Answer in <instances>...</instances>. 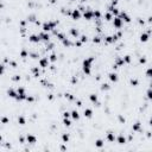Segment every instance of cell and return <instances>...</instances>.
<instances>
[{"mask_svg": "<svg viewBox=\"0 0 152 152\" xmlns=\"http://www.w3.org/2000/svg\"><path fill=\"white\" fill-rule=\"evenodd\" d=\"M96 62V57L94 55H90V56H87L82 59L81 62V69L82 71L86 74V75H91L93 72V66H94V63Z\"/></svg>", "mask_w": 152, "mask_h": 152, "instance_id": "6da1fadb", "label": "cell"}, {"mask_svg": "<svg viewBox=\"0 0 152 152\" xmlns=\"http://www.w3.org/2000/svg\"><path fill=\"white\" fill-rule=\"evenodd\" d=\"M59 25V20L58 19H49V20H44L42 24V31L44 32H51L52 30H55L57 26Z\"/></svg>", "mask_w": 152, "mask_h": 152, "instance_id": "7a4b0ae2", "label": "cell"}, {"mask_svg": "<svg viewBox=\"0 0 152 152\" xmlns=\"http://www.w3.org/2000/svg\"><path fill=\"white\" fill-rule=\"evenodd\" d=\"M14 87H15L17 93H18V95H17V97L14 100L15 101H25L26 97H27V89H26V87L21 86V84H17Z\"/></svg>", "mask_w": 152, "mask_h": 152, "instance_id": "3957f363", "label": "cell"}, {"mask_svg": "<svg viewBox=\"0 0 152 152\" xmlns=\"http://www.w3.org/2000/svg\"><path fill=\"white\" fill-rule=\"evenodd\" d=\"M119 74H118V71H114V70H110L108 74H107V80L112 83V84H115V83H118L119 82Z\"/></svg>", "mask_w": 152, "mask_h": 152, "instance_id": "277c9868", "label": "cell"}, {"mask_svg": "<svg viewBox=\"0 0 152 152\" xmlns=\"http://www.w3.org/2000/svg\"><path fill=\"white\" fill-rule=\"evenodd\" d=\"M104 139L108 144H115V140H116V133L112 129L107 131L106 134H104Z\"/></svg>", "mask_w": 152, "mask_h": 152, "instance_id": "5b68a950", "label": "cell"}, {"mask_svg": "<svg viewBox=\"0 0 152 152\" xmlns=\"http://www.w3.org/2000/svg\"><path fill=\"white\" fill-rule=\"evenodd\" d=\"M132 131L134 132V133H142L144 132V125H142V122L140 121V120H135L133 124H132Z\"/></svg>", "mask_w": 152, "mask_h": 152, "instance_id": "8992f818", "label": "cell"}, {"mask_svg": "<svg viewBox=\"0 0 152 152\" xmlns=\"http://www.w3.org/2000/svg\"><path fill=\"white\" fill-rule=\"evenodd\" d=\"M124 20L118 15V17H114L113 18V20H112V25H113V27L115 28V30H121L122 28V26H124Z\"/></svg>", "mask_w": 152, "mask_h": 152, "instance_id": "52a82bcc", "label": "cell"}, {"mask_svg": "<svg viewBox=\"0 0 152 152\" xmlns=\"http://www.w3.org/2000/svg\"><path fill=\"white\" fill-rule=\"evenodd\" d=\"M30 72H31V75H32L33 77H36V78H39V77L42 76V68H40L38 64H36V65H32V66L30 68Z\"/></svg>", "mask_w": 152, "mask_h": 152, "instance_id": "ba28073f", "label": "cell"}, {"mask_svg": "<svg viewBox=\"0 0 152 152\" xmlns=\"http://www.w3.org/2000/svg\"><path fill=\"white\" fill-rule=\"evenodd\" d=\"M81 114H82V116L86 118V119H91V118L94 116V108H93L91 106H88V107H86V108L81 112Z\"/></svg>", "mask_w": 152, "mask_h": 152, "instance_id": "9c48e42d", "label": "cell"}, {"mask_svg": "<svg viewBox=\"0 0 152 152\" xmlns=\"http://www.w3.org/2000/svg\"><path fill=\"white\" fill-rule=\"evenodd\" d=\"M50 64H51V63H50L48 56H43V57H40V58L38 59V65H39L42 69H46V68H49Z\"/></svg>", "mask_w": 152, "mask_h": 152, "instance_id": "30bf717a", "label": "cell"}, {"mask_svg": "<svg viewBox=\"0 0 152 152\" xmlns=\"http://www.w3.org/2000/svg\"><path fill=\"white\" fill-rule=\"evenodd\" d=\"M25 135H26V141H27V144H30V145H36V144L38 142V137H37V134H34V133H26Z\"/></svg>", "mask_w": 152, "mask_h": 152, "instance_id": "8fae6325", "label": "cell"}, {"mask_svg": "<svg viewBox=\"0 0 152 152\" xmlns=\"http://www.w3.org/2000/svg\"><path fill=\"white\" fill-rule=\"evenodd\" d=\"M115 142H116L118 145H120V146L126 145V144H127V135L124 134V133H118V134H116V140H115Z\"/></svg>", "mask_w": 152, "mask_h": 152, "instance_id": "7c38bea8", "label": "cell"}, {"mask_svg": "<svg viewBox=\"0 0 152 152\" xmlns=\"http://www.w3.org/2000/svg\"><path fill=\"white\" fill-rule=\"evenodd\" d=\"M112 87H113V84H112L108 80L102 81V82L100 83V86H99V88H100L101 91H109V90L112 89Z\"/></svg>", "mask_w": 152, "mask_h": 152, "instance_id": "4fadbf2b", "label": "cell"}, {"mask_svg": "<svg viewBox=\"0 0 152 152\" xmlns=\"http://www.w3.org/2000/svg\"><path fill=\"white\" fill-rule=\"evenodd\" d=\"M119 17L124 20V23H125V24H129V23L132 21V17H131V14H129L127 11H120Z\"/></svg>", "mask_w": 152, "mask_h": 152, "instance_id": "5bb4252c", "label": "cell"}, {"mask_svg": "<svg viewBox=\"0 0 152 152\" xmlns=\"http://www.w3.org/2000/svg\"><path fill=\"white\" fill-rule=\"evenodd\" d=\"M68 34H69V37H71L72 39H78L80 36H81V32H80V30L76 28V27H70V28L68 30Z\"/></svg>", "mask_w": 152, "mask_h": 152, "instance_id": "9a60e30c", "label": "cell"}, {"mask_svg": "<svg viewBox=\"0 0 152 152\" xmlns=\"http://www.w3.org/2000/svg\"><path fill=\"white\" fill-rule=\"evenodd\" d=\"M82 18L84 19V20H93L94 19V10H91V8H87L83 13H82Z\"/></svg>", "mask_w": 152, "mask_h": 152, "instance_id": "2e32d148", "label": "cell"}, {"mask_svg": "<svg viewBox=\"0 0 152 152\" xmlns=\"http://www.w3.org/2000/svg\"><path fill=\"white\" fill-rule=\"evenodd\" d=\"M70 18H71L72 20H80V19H82V12H81L77 7H75V8H72V11H71Z\"/></svg>", "mask_w": 152, "mask_h": 152, "instance_id": "e0dca14e", "label": "cell"}, {"mask_svg": "<svg viewBox=\"0 0 152 152\" xmlns=\"http://www.w3.org/2000/svg\"><path fill=\"white\" fill-rule=\"evenodd\" d=\"M70 112H71V119L74 121H78L82 118V114H81V112L78 110L77 107H74L72 109H70Z\"/></svg>", "mask_w": 152, "mask_h": 152, "instance_id": "ac0fdd59", "label": "cell"}, {"mask_svg": "<svg viewBox=\"0 0 152 152\" xmlns=\"http://www.w3.org/2000/svg\"><path fill=\"white\" fill-rule=\"evenodd\" d=\"M39 37H40V40L43 43H48V42H50L52 39L51 33L50 32H44V31H40L39 32Z\"/></svg>", "mask_w": 152, "mask_h": 152, "instance_id": "d6986e66", "label": "cell"}, {"mask_svg": "<svg viewBox=\"0 0 152 152\" xmlns=\"http://www.w3.org/2000/svg\"><path fill=\"white\" fill-rule=\"evenodd\" d=\"M27 39H28V42H30L31 44H38V43L42 42V40H40V37H39V33H31V34L27 37Z\"/></svg>", "mask_w": 152, "mask_h": 152, "instance_id": "ffe728a7", "label": "cell"}, {"mask_svg": "<svg viewBox=\"0 0 152 152\" xmlns=\"http://www.w3.org/2000/svg\"><path fill=\"white\" fill-rule=\"evenodd\" d=\"M150 38H151V34L150 33H147L145 30L144 31H141L140 33H139V40L141 42V43H147L148 40H150Z\"/></svg>", "mask_w": 152, "mask_h": 152, "instance_id": "44dd1931", "label": "cell"}, {"mask_svg": "<svg viewBox=\"0 0 152 152\" xmlns=\"http://www.w3.org/2000/svg\"><path fill=\"white\" fill-rule=\"evenodd\" d=\"M71 140V134L68 132V131H64L62 134H61V141L63 144H69Z\"/></svg>", "mask_w": 152, "mask_h": 152, "instance_id": "7402d4cb", "label": "cell"}, {"mask_svg": "<svg viewBox=\"0 0 152 152\" xmlns=\"http://www.w3.org/2000/svg\"><path fill=\"white\" fill-rule=\"evenodd\" d=\"M128 83H129V86H132V87H138V86L141 83V81H140V78H139L138 76H131V77L128 78Z\"/></svg>", "mask_w": 152, "mask_h": 152, "instance_id": "603a6c76", "label": "cell"}, {"mask_svg": "<svg viewBox=\"0 0 152 152\" xmlns=\"http://www.w3.org/2000/svg\"><path fill=\"white\" fill-rule=\"evenodd\" d=\"M17 124H19L20 126H25L27 124V116L25 114H19L17 116Z\"/></svg>", "mask_w": 152, "mask_h": 152, "instance_id": "cb8c5ba5", "label": "cell"}, {"mask_svg": "<svg viewBox=\"0 0 152 152\" xmlns=\"http://www.w3.org/2000/svg\"><path fill=\"white\" fill-rule=\"evenodd\" d=\"M64 97H65L68 101L74 102V103H75V101L77 100V96H76L74 93H71V91H65V93H64Z\"/></svg>", "mask_w": 152, "mask_h": 152, "instance_id": "d4e9b609", "label": "cell"}, {"mask_svg": "<svg viewBox=\"0 0 152 152\" xmlns=\"http://www.w3.org/2000/svg\"><path fill=\"white\" fill-rule=\"evenodd\" d=\"M48 57H49V61H50L51 64H52V63H57V61H58V55H57L56 51H51V52L48 55Z\"/></svg>", "mask_w": 152, "mask_h": 152, "instance_id": "484cf974", "label": "cell"}, {"mask_svg": "<svg viewBox=\"0 0 152 152\" xmlns=\"http://www.w3.org/2000/svg\"><path fill=\"white\" fill-rule=\"evenodd\" d=\"M78 82H80V76H78L77 74H74V75H71V76L69 77V83H70L71 86H76Z\"/></svg>", "mask_w": 152, "mask_h": 152, "instance_id": "4316f807", "label": "cell"}, {"mask_svg": "<svg viewBox=\"0 0 152 152\" xmlns=\"http://www.w3.org/2000/svg\"><path fill=\"white\" fill-rule=\"evenodd\" d=\"M61 121H62L63 126H65V127H70V126H72V124H74V120H72L71 118H62Z\"/></svg>", "mask_w": 152, "mask_h": 152, "instance_id": "83f0119b", "label": "cell"}, {"mask_svg": "<svg viewBox=\"0 0 152 152\" xmlns=\"http://www.w3.org/2000/svg\"><path fill=\"white\" fill-rule=\"evenodd\" d=\"M19 57H20V58H28V57H30V51H28V49H27V48H23V49L20 50V52H19Z\"/></svg>", "mask_w": 152, "mask_h": 152, "instance_id": "f1b7e54d", "label": "cell"}, {"mask_svg": "<svg viewBox=\"0 0 152 152\" xmlns=\"http://www.w3.org/2000/svg\"><path fill=\"white\" fill-rule=\"evenodd\" d=\"M124 61H125L126 65H129L133 62V56L131 53H126V55H124Z\"/></svg>", "mask_w": 152, "mask_h": 152, "instance_id": "f546056e", "label": "cell"}, {"mask_svg": "<svg viewBox=\"0 0 152 152\" xmlns=\"http://www.w3.org/2000/svg\"><path fill=\"white\" fill-rule=\"evenodd\" d=\"M113 18H114V15H113L109 11H104V12H103V19H104L106 21H112Z\"/></svg>", "mask_w": 152, "mask_h": 152, "instance_id": "4dcf8cb0", "label": "cell"}, {"mask_svg": "<svg viewBox=\"0 0 152 152\" xmlns=\"http://www.w3.org/2000/svg\"><path fill=\"white\" fill-rule=\"evenodd\" d=\"M138 62H139V64L140 65H147V62H148V59H147V57L145 56V55H141L140 57H138Z\"/></svg>", "mask_w": 152, "mask_h": 152, "instance_id": "1f68e13d", "label": "cell"}, {"mask_svg": "<svg viewBox=\"0 0 152 152\" xmlns=\"http://www.w3.org/2000/svg\"><path fill=\"white\" fill-rule=\"evenodd\" d=\"M11 122V118L8 115H0V124L2 125H7Z\"/></svg>", "mask_w": 152, "mask_h": 152, "instance_id": "d6a6232c", "label": "cell"}, {"mask_svg": "<svg viewBox=\"0 0 152 152\" xmlns=\"http://www.w3.org/2000/svg\"><path fill=\"white\" fill-rule=\"evenodd\" d=\"M144 75L148 78L152 80V66H146L145 68V71H144Z\"/></svg>", "mask_w": 152, "mask_h": 152, "instance_id": "836d02e7", "label": "cell"}, {"mask_svg": "<svg viewBox=\"0 0 152 152\" xmlns=\"http://www.w3.org/2000/svg\"><path fill=\"white\" fill-rule=\"evenodd\" d=\"M78 39H80V40H81L83 44H86V43H87V42L90 39V37H89L87 33H81V36H80V38H78Z\"/></svg>", "mask_w": 152, "mask_h": 152, "instance_id": "e575fe53", "label": "cell"}, {"mask_svg": "<svg viewBox=\"0 0 152 152\" xmlns=\"http://www.w3.org/2000/svg\"><path fill=\"white\" fill-rule=\"evenodd\" d=\"M145 96H146V99H147V100L152 101V89H151V88H148V87H147V89L145 90Z\"/></svg>", "mask_w": 152, "mask_h": 152, "instance_id": "d590c367", "label": "cell"}, {"mask_svg": "<svg viewBox=\"0 0 152 152\" xmlns=\"http://www.w3.org/2000/svg\"><path fill=\"white\" fill-rule=\"evenodd\" d=\"M74 46H76V48H82V46H83V43H82L80 39H74Z\"/></svg>", "mask_w": 152, "mask_h": 152, "instance_id": "8d00e7d4", "label": "cell"}, {"mask_svg": "<svg viewBox=\"0 0 152 152\" xmlns=\"http://www.w3.org/2000/svg\"><path fill=\"white\" fill-rule=\"evenodd\" d=\"M147 126L152 128V115H151V116L148 118V120H147Z\"/></svg>", "mask_w": 152, "mask_h": 152, "instance_id": "74e56055", "label": "cell"}, {"mask_svg": "<svg viewBox=\"0 0 152 152\" xmlns=\"http://www.w3.org/2000/svg\"><path fill=\"white\" fill-rule=\"evenodd\" d=\"M77 2H78V4H83V5H84V4H87V2H88V0H77Z\"/></svg>", "mask_w": 152, "mask_h": 152, "instance_id": "f35d334b", "label": "cell"}, {"mask_svg": "<svg viewBox=\"0 0 152 152\" xmlns=\"http://www.w3.org/2000/svg\"><path fill=\"white\" fill-rule=\"evenodd\" d=\"M148 88H151V89H152V80L148 82Z\"/></svg>", "mask_w": 152, "mask_h": 152, "instance_id": "ab89813d", "label": "cell"}, {"mask_svg": "<svg viewBox=\"0 0 152 152\" xmlns=\"http://www.w3.org/2000/svg\"><path fill=\"white\" fill-rule=\"evenodd\" d=\"M70 1H72V2H76V1H77V0H70Z\"/></svg>", "mask_w": 152, "mask_h": 152, "instance_id": "60d3db41", "label": "cell"}]
</instances>
